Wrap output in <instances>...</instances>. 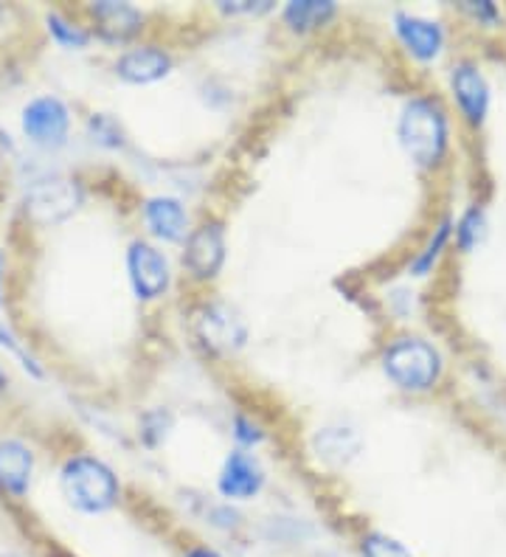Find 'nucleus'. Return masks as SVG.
Segmentation results:
<instances>
[{"label": "nucleus", "mask_w": 506, "mask_h": 557, "mask_svg": "<svg viewBox=\"0 0 506 557\" xmlns=\"http://www.w3.org/2000/svg\"><path fill=\"white\" fill-rule=\"evenodd\" d=\"M394 138L408 163L422 175L447 170L456 150V116L445 96L431 88L405 94L394 116Z\"/></svg>", "instance_id": "obj_1"}, {"label": "nucleus", "mask_w": 506, "mask_h": 557, "mask_svg": "<svg viewBox=\"0 0 506 557\" xmlns=\"http://www.w3.org/2000/svg\"><path fill=\"white\" fill-rule=\"evenodd\" d=\"M54 484L62 504L79 518L113 516L127 502L122 473L108 456L90 448L67 450L57 462Z\"/></svg>", "instance_id": "obj_2"}, {"label": "nucleus", "mask_w": 506, "mask_h": 557, "mask_svg": "<svg viewBox=\"0 0 506 557\" xmlns=\"http://www.w3.org/2000/svg\"><path fill=\"white\" fill-rule=\"evenodd\" d=\"M378 369L399 395L428 397L445 386L447 355L436 338L403 326L385 335L380 344Z\"/></svg>", "instance_id": "obj_3"}, {"label": "nucleus", "mask_w": 506, "mask_h": 557, "mask_svg": "<svg viewBox=\"0 0 506 557\" xmlns=\"http://www.w3.org/2000/svg\"><path fill=\"white\" fill-rule=\"evenodd\" d=\"M90 200L88 181L76 172L51 170V166H37L28 172L23 181L21 191V211L23 223L46 232V228H57L65 225L67 220H74Z\"/></svg>", "instance_id": "obj_4"}, {"label": "nucleus", "mask_w": 506, "mask_h": 557, "mask_svg": "<svg viewBox=\"0 0 506 557\" xmlns=\"http://www.w3.org/2000/svg\"><path fill=\"white\" fill-rule=\"evenodd\" d=\"M189 335L192 344L200 349L202 358L214 363H229L245 352L250 341V324L234 301L200 293V299L189 307Z\"/></svg>", "instance_id": "obj_5"}, {"label": "nucleus", "mask_w": 506, "mask_h": 557, "mask_svg": "<svg viewBox=\"0 0 506 557\" xmlns=\"http://www.w3.org/2000/svg\"><path fill=\"white\" fill-rule=\"evenodd\" d=\"M229 265V220L217 211H200L186 243L177 248V273L192 290L209 293Z\"/></svg>", "instance_id": "obj_6"}, {"label": "nucleus", "mask_w": 506, "mask_h": 557, "mask_svg": "<svg viewBox=\"0 0 506 557\" xmlns=\"http://www.w3.org/2000/svg\"><path fill=\"white\" fill-rule=\"evenodd\" d=\"M76 127H79L76 108L54 90L28 96L21 110H17L21 141L37 158L62 156L74 144Z\"/></svg>", "instance_id": "obj_7"}, {"label": "nucleus", "mask_w": 506, "mask_h": 557, "mask_svg": "<svg viewBox=\"0 0 506 557\" xmlns=\"http://www.w3.org/2000/svg\"><path fill=\"white\" fill-rule=\"evenodd\" d=\"M129 296L141 307H158L172 299L177 287V259L152 239L133 234L122 253Z\"/></svg>", "instance_id": "obj_8"}, {"label": "nucleus", "mask_w": 506, "mask_h": 557, "mask_svg": "<svg viewBox=\"0 0 506 557\" xmlns=\"http://www.w3.org/2000/svg\"><path fill=\"white\" fill-rule=\"evenodd\" d=\"M388 32L405 62L419 71L436 69L451 54V23L439 14L397 7L388 12Z\"/></svg>", "instance_id": "obj_9"}, {"label": "nucleus", "mask_w": 506, "mask_h": 557, "mask_svg": "<svg viewBox=\"0 0 506 557\" xmlns=\"http://www.w3.org/2000/svg\"><path fill=\"white\" fill-rule=\"evenodd\" d=\"M445 99L453 116L470 133H481L493 116V82L476 54H459L445 65Z\"/></svg>", "instance_id": "obj_10"}, {"label": "nucleus", "mask_w": 506, "mask_h": 557, "mask_svg": "<svg viewBox=\"0 0 506 557\" xmlns=\"http://www.w3.org/2000/svg\"><path fill=\"white\" fill-rule=\"evenodd\" d=\"M79 12L85 14L90 32H94L96 46H104L110 51L141 42L149 37V12L129 0H90L82 3Z\"/></svg>", "instance_id": "obj_11"}, {"label": "nucleus", "mask_w": 506, "mask_h": 557, "mask_svg": "<svg viewBox=\"0 0 506 557\" xmlns=\"http://www.w3.org/2000/svg\"><path fill=\"white\" fill-rule=\"evenodd\" d=\"M138 234L152 239L161 248H181L189 237L197 214L189 200L175 191H149L138 200Z\"/></svg>", "instance_id": "obj_12"}, {"label": "nucleus", "mask_w": 506, "mask_h": 557, "mask_svg": "<svg viewBox=\"0 0 506 557\" xmlns=\"http://www.w3.org/2000/svg\"><path fill=\"white\" fill-rule=\"evenodd\" d=\"M40 479V448L32 436L0 431V502L21 507Z\"/></svg>", "instance_id": "obj_13"}, {"label": "nucleus", "mask_w": 506, "mask_h": 557, "mask_svg": "<svg viewBox=\"0 0 506 557\" xmlns=\"http://www.w3.org/2000/svg\"><path fill=\"white\" fill-rule=\"evenodd\" d=\"M177 71V54L169 42L147 37L110 57V74L127 88H152Z\"/></svg>", "instance_id": "obj_14"}, {"label": "nucleus", "mask_w": 506, "mask_h": 557, "mask_svg": "<svg viewBox=\"0 0 506 557\" xmlns=\"http://www.w3.org/2000/svg\"><path fill=\"white\" fill-rule=\"evenodd\" d=\"M270 484V470L264 465L262 454L254 450L229 448V454L220 459L214 473V496L220 502L248 507L264 496Z\"/></svg>", "instance_id": "obj_15"}, {"label": "nucleus", "mask_w": 506, "mask_h": 557, "mask_svg": "<svg viewBox=\"0 0 506 557\" xmlns=\"http://www.w3.org/2000/svg\"><path fill=\"white\" fill-rule=\"evenodd\" d=\"M307 450H310V459L316 462L318 470L344 473L363 456L366 440L358 425L344 420H330L312 429L310 440H307Z\"/></svg>", "instance_id": "obj_16"}, {"label": "nucleus", "mask_w": 506, "mask_h": 557, "mask_svg": "<svg viewBox=\"0 0 506 557\" xmlns=\"http://www.w3.org/2000/svg\"><path fill=\"white\" fill-rule=\"evenodd\" d=\"M341 3L335 0H287L276 9V26L291 40H316L341 21Z\"/></svg>", "instance_id": "obj_17"}, {"label": "nucleus", "mask_w": 506, "mask_h": 557, "mask_svg": "<svg viewBox=\"0 0 506 557\" xmlns=\"http://www.w3.org/2000/svg\"><path fill=\"white\" fill-rule=\"evenodd\" d=\"M453 223H456V214H453V211H442V214L433 220L425 239H422V243L408 253V259H405V278H411V282H428V278L436 276L439 265H442L447 253L453 251Z\"/></svg>", "instance_id": "obj_18"}, {"label": "nucleus", "mask_w": 506, "mask_h": 557, "mask_svg": "<svg viewBox=\"0 0 506 557\" xmlns=\"http://www.w3.org/2000/svg\"><path fill=\"white\" fill-rule=\"evenodd\" d=\"M42 32L65 54H88L96 46L94 32L79 9L51 7L42 12Z\"/></svg>", "instance_id": "obj_19"}, {"label": "nucleus", "mask_w": 506, "mask_h": 557, "mask_svg": "<svg viewBox=\"0 0 506 557\" xmlns=\"http://www.w3.org/2000/svg\"><path fill=\"white\" fill-rule=\"evenodd\" d=\"M82 138L88 147L104 152V156H124L133 147V136L124 122L110 110H88L79 122Z\"/></svg>", "instance_id": "obj_20"}, {"label": "nucleus", "mask_w": 506, "mask_h": 557, "mask_svg": "<svg viewBox=\"0 0 506 557\" xmlns=\"http://www.w3.org/2000/svg\"><path fill=\"white\" fill-rule=\"evenodd\" d=\"M490 225L493 223H490V209L484 200H467L453 223V251L459 257L479 253V248H484L486 237H490Z\"/></svg>", "instance_id": "obj_21"}, {"label": "nucleus", "mask_w": 506, "mask_h": 557, "mask_svg": "<svg viewBox=\"0 0 506 557\" xmlns=\"http://www.w3.org/2000/svg\"><path fill=\"white\" fill-rule=\"evenodd\" d=\"M0 355H7L14 367L26 374L28 381L34 383L48 381V367L42 363V358L34 352L32 344L23 338L21 330H17L7 315H0Z\"/></svg>", "instance_id": "obj_22"}, {"label": "nucleus", "mask_w": 506, "mask_h": 557, "mask_svg": "<svg viewBox=\"0 0 506 557\" xmlns=\"http://www.w3.org/2000/svg\"><path fill=\"white\" fill-rule=\"evenodd\" d=\"M175 411L169 406H149L141 408V414L135 420V442L141 445L144 450L156 454L169 442L172 431H175Z\"/></svg>", "instance_id": "obj_23"}, {"label": "nucleus", "mask_w": 506, "mask_h": 557, "mask_svg": "<svg viewBox=\"0 0 506 557\" xmlns=\"http://www.w3.org/2000/svg\"><path fill=\"white\" fill-rule=\"evenodd\" d=\"M206 527H209L214 535L220 537H236L243 535L245 527H248V516H245V507H236V504L220 502V498H202L200 507L195 512Z\"/></svg>", "instance_id": "obj_24"}, {"label": "nucleus", "mask_w": 506, "mask_h": 557, "mask_svg": "<svg viewBox=\"0 0 506 557\" xmlns=\"http://www.w3.org/2000/svg\"><path fill=\"white\" fill-rule=\"evenodd\" d=\"M229 436H231V448L239 450H259L270 442V429L268 422L262 420L254 411H245V408H236L229 417Z\"/></svg>", "instance_id": "obj_25"}, {"label": "nucleus", "mask_w": 506, "mask_h": 557, "mask_svg": "<svg viewBox=\"0 0 506 557\" xmlns=\"http://www.w3.org/2000/svg\"><path fill=\"white\" fill-rule=\"evenodd\" d=\"M355 557H417V552L383 527H363L355 535Z\"/></svg>", "instance_id": "obj_26"}, {"label": "nucleus", "mask_w": 506, "mask_h": 557, "mask_svg": "<svg viewBox=\"0 0 506 557\" xmlns=\"http://www.w3.org/2000/svg\"><path fill=\"white\" fill-rule=\"evenodd\" d=\"M453 9H456L461 21H467L479 32H501L506 26L504 7L493 3V0H461Z\"/></svg>", "instance_id": "obj_27"}, {"label": "nucleus", "mask_w": 506, "mask_h": 557, "mask_svg": "<svg viewBox=\"0 0 506 557\" xmlns=\"http://www.w3.org/2000/svg\"><path fill=\"white\" fill-rule=\"evenodd\" d=\"M417 290H414L411 278L388 285L383 293V307L385 313L392 315L394 321H411L417 315Z\"/></svg>", "instance_id": "obj_28"}, {"label": "nucleus", "mask_w": 506, "mask_h": 557, "mask_svg": "<svg viewBox=\"0 0 506 557\" xmlns=\"http://www.w3.org/2000/svg\"><path fill=\"white\" fill-rule=\"evenodd\" d=\"M276 3L273 0H217L214 12L225 21H257V17H270L276 14Z\"/></svg>", "instance_id": "obj_29"}, {"label": "nucleus", "mask_w": 506, "mask_h": 557, "mask_svg": "<svg viewBox=\"0 0 506 557\" xmlns=\"http://www.w3.org/2000/svg\"><path fill=\"white\" fill-rule=\"evenodd\" d=\"M177 557H229V555H225L217 544H211V541H200V537H195V541H186V544L181 546Z\"/></svg>", "instance_id": "obj_30"}, {"label": "nucleus", "mask_w": 506, "mask_h": 557, "mask_svg": "<svg viewBox=\"0 0 506 557\" xmlns=\"http://www.w3.org/2000/svg\"><path fill=\"white\" fill-rule=\"evenodd\" d=\"M0 158L3 161H21V141L12 136V129L0 124Z\"/></svg>", "instance_id": "obj_31"}, {"label": "nucleus", "mask_w": 506, "mask_h": 557, "mask_svg": "<svg viewBox=\"0 0 506 557\" xmlns=\"http://www.w3.org/2000/svg\"><path fill=\"white\" fill-rule=\"evenodd\" d=\"M9 299V251L0 245V315L7 310Z\"/></svg>", "instance_id": "obj_32"}, {"label": "nucleus", "mask_w": 506, "mask_h": 557, "mask_svg": "<svg viewBox=\"0 0 506 557\" xmlns=\"http://www.w3.org/2000/svg\"><path fill=\"white\" fill-rule=\"evenodd\" d=\"M9 395H12V372H9V367L0 360V408L7 406Z\"/></svg>", "instance_id": "obj_33"}, {"label": "nucleus", "mask_w": 506, "mask_h": 557, "mask_svg": "<svg viewBox=\"0 0 506 557\" xmlns=\"http://www.w3.org/2000/svg\"><path fill=\"white\" fill-rule=\"evenodd\" d=\"M0 557H14L12 552H0Z\"/></svg>", "instance_id": "obj_34"}]
</instances>
